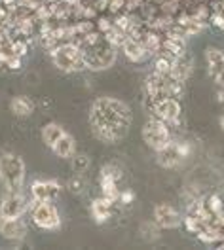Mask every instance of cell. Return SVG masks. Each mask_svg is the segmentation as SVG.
<instances>
[{
	"instance_id": "cell-1",
	"label": "cell",
	"mask_w": 224,
	"mask_h": 250,
	"mask_svg": "<svg viewBox=\"0 0 224 250\" xmlns=\"http://www.w3.org/2000/svg\"><path fill=\"white\" fill-rule=\"evenodd\" d=\"M133 122L129 106L114 97H99L90 108V127L97 141L116 144L128 135Z\"/></svg>"
},
{
	"instance_id": "cell-2",
	"label": "cell",
	"mask_w": 224,
	"mask_h": 250,
	"mask_svg": "<svg viewBox=\"0 0 224 250\" xmlns=\"http://www.w3.org/2000/svg\"><path fill=\"white\" fill-rule=\"evenodd\" d=\"M0 180L6 191H21L25 182V163L16 154L0 156Z\"/></svg>"
},
{
	"instance_id": "cell-3",
	"label": "cell",
	"mask_w": 224,
	"mask_h": 250,
	"mask_svg": "<svg viewBox=\"0 0 224 250\" xmlns=\"http://www.w3.org/2000/svg\"><path fill=\"white\" fill-rule=\"evenodd\" d=\"M51 61L63 72H78L82 68H86L84 51L78 46H72V44L55 47L51 51Z\"/></svg>"
},
{
	"instance_id": "cell-4",
	"label": "cell",
	"mask_w": 224,
	"mask_h": 250,
	"mask_svg": "<svg viewBox=\"0 0 224 250\" xmlns=\"http://www.w3.org/2000/svg\"><path fill=\"white\" fill-rule=\"evenodd\" d=\"M29 210H31L32 222H34L40 229L53 231V229H59V228H61V216H59L57 208L53 207V201H38V199H32Z\"/></svg>"
},
{
	"instance_id": "cell-5",
	"label": "cell",
	"mask_w": 224,
	"mask_h": 250,
	"mask_svg": "<svg viewBox=\"0 0 224 250\" xmlns=\"http://www.w3.org/2000/svg\"><path fill=\"white\" fill-rule=\"evenodd\" d=\"M141 135H143V141L146 142V146H150L154 152L161 150L163 146H167L169 142L173 141V139H171V131H169L167 124L161 122V120H158V118L148 120V122L144 124Z\"/></svg>"
},
{
	"instance_id": "cell-6",
	"label": "cell",
	"mask_w": 224,
	"mask_h": 250,
	"mask_svg": "<svg viewBox=\"0 0 224 250\" xmlns=\"http://www.w3.org/2000/svg\"><path fill=\"white\" fill-rule=\"evenodd\" d=\"M116 59V53L112 51L111 46H103L101 42H95L91 46H88V49L84 51V62L86 68L91 70H103L112 66V62Z\"/></svg>"
},
{
	"instance_id": "cell-7",
	"label": "cell",
	"mask_w": 224,
	"mask_h": 250,
	"mask_svg": "<svg viewBox=\"0 0 224 250\" xmlns=\"http://www.w3.org/2000/svg\"><path fill=\"white\" fill-rule=\"evenodd\" d=\"M158 154V163L163 169H177L190 154V144L186 142H169L167 146H163Z\"/></svg>"
},
{
	"instance_id": "cell-8",
	"label": "cell",
	"mask_w": 224,
	"mask_h": 250,
	"mask_svg": "<svg viewBox=\"0 0 224 250\" xmlns=\"http://www.w3.org/2000/svg\"><path fill=\"white\" fill-rule=\"evenodd\" d=\"M150 110L154 114V118H158L165 124H171V122H177L180 118V112H182V106L179 103V99H173V97H163V99H154L150 101Z\"/></svg>"
},
{
	"instance_id": "cell-9",
	"label": "cell",
	"mask_w": 224,
	"mask_h": 250,
	"mask_svg": "<svg viewBox=\"0 0 224 250\" xmlns=\"http://www.w3.org/2000/svg\"><path fill=\"white\" fill-rule=\"evenodd\" d=\"M27 210V201L21 191H6L0 201V218H21Z\"/></svg>"
},
{
	"instance_id": "cell-10",
	"label": "cell",
	"mask_w": 224,
	"mask_h": 250,
	"mask_svg": "<svg viewBox=\"0 0 224 250\" xmlns=\"http://www.w3.org/2000/svg\"><path fill=\"white\" fill-rule=\"evenodd\" d=\"M205 62H207V72L213 82L219 87H224V51L219 47H207Z\"/></svg>"
},
{
	"instance_id": "cell-11",
	"label": "cell",
	"mask_w": 224,
	"mask_h": 250,
	"mask_svg": "<svg viewBox=\"0 0 224 250\" xmlns=\"http://www.w3.org/2000/svg\"><path fill=\"white\" fill-rule=\"evenodd\" d=\"M61 195V184L55 180H34L31 184V197L38 201H55Z\"/></svg>"
},
{
	"instance_id": "cell-12",
	"label": "cell",
	"mask_w": 224,
	"mask_h": 250,
	"mask_svg": "<svg viewBox=\"0 0 224 250\" xmlns=\"http://www.w3.org/2000/svg\"><path fill=\"white\" fill-rule=\"evenodd\" d=\"M154 222L160 226V229H175L180 226V216L175 207L169 203H160L154 207Z\"/></svg>"
},
{
	"instance_id": "cell-13",
	"label": "cell",
	"mask_w": 224,
	"mask_h": 250,
	"mask_svg": "<svg viewBox=\"0 0 224 250\" xmlns=\"http://www.w3.org/2000/svg\"><path fill=\"white\" fill-rule=\"evenodd\" d=\"M122 49H124V55H126L131 62H144L150 57V51H148V49L144 47L143 42H141L139 38H135V36L124 38Z\"/></svg>"
},
{
	"instance_id": "cell-14",
	"label": "cell",
	"mask_w": 224,
	"mask_h": 250,
	"mask_svg": "<svg viewBox=\"0 0 224 250\" xmlns=\"http://www.w3.org/2000/svg\"><path fill=\"white\" fill-rule=\"evenodd\" d=\"M0 235L10 241H21L27 235V224L21 218H0Z\"/></svg>"
},
{
	"instance_id": "cell-15",
	"label": "cell",
	"mask_w": 224,
	"mask_h": 250,
	"mask_svg": "<svg viewBox=\"0 0 224 250\" xmlns=\"http://www.w3.org/2000/svg\"><path fill=\"white\" fill-rule=\"evenodd\" d=\"M49 150H51L57 157H61V159H70V157L76 154V141H74L72 135L65 133L63 137L55 142Z\"/></svg>"
},
{
	"instance_id": "cell-16",
	"label": "cell",
	"mask_w": 224,
	"mask_h": 250,
	"mask_svg": "<svg viewBox=\"0 0 224 250\" xmlns=\"http://www.w3.org/2000/svg\"><path fill=\"white\" fill-rule=\"evenodd\" d=\"M112 214V201H109L107 197H99L91 203V216L95 218V222L103 224L111 218Z\"/></svg>"
},
{
	"instance_id": "cell-17",
	"label": "cell",
	"mask_w": 224,
	"mask_h": 250,
	"mask_svg": "<svg viewBox=\"0 0 224 250\" xmlns=\"http://www.w3.org/2000/svg\"><path fill=\"white\" fill-rule=\"evenodd\" d=\"M10 108H12V112H14L16 116H19V118H27V116H31L32 112H34V103H32L29 97L19 95V97H14V99H12Z\"/></svg>"
},
{
	"instance_id": "cell-18",
	"label": "cell",
	"mask_w": 224,
	"mask_h": 250,
	"mask_svg": "<svg viewBox=\"0 0 224 250\" xmlns=\"http://www.w3.org/2000/svg\"><path fill=\"white\" fill-rule=\"evenodd\" d=\"M65 133H67V131L63 129V125L55 124V122H49V124H46L42 127V141H44V144H46L48 148H51L55 142L63 137Z\"/></svg>"
},
{
	"instance_id": "cell-19",
	"label": "cell",
	"mask_w": 224,
	"mask_h": 250,
	"mask_svg": "<svg viewBox=\"0 0 224 250\" xmlns=\"http://www.w3.org/2000/svg\"><path fill=\"white\" fill-rule=\"evenodd\" d=\"M173 61L175 59H169V57H165V55H160L158 59H156V68H154V72H158L161 76H169L171 74V68H173Z\"/></svg>"
},
{
	"instance_id": "cell-20",
	"label": "cell",
	"mask_w": 224,
	"mask_h": 250,
	"mask_svg": "<svg viewBox=\"0 0 224 250\" xmlns=\"http://www.w3.org/2000/svg\"><path fill=\"white\" fill-rule=\"evenodd\" d=\"M72 159V169L78 174H84V172L90 169V157L84 156V154H74L70 157Z\"/></svg>"
},
{
	"instance_id": "cell-21",
	"label": "cell",
	"mask_w": 224,
	"mask_h": 250,
	"mask_svg": "<svg viewBox=\"0 0 224 250\" xmlns=\"http://www.w3.org/2000/svg\"><path fill=\"white\" fill-rule=\"evenodd\" d=\"M205 207H207V210L211 212V216H221L224 212V203L221 201L219 195H211L209 197V203Z\"/></svg>"
},
{
	"instance_id": "cell-22",
	"label": "cell",
	"mask_w": 224,
	"mask_h": 250,
	"mask_svg": "<svg viewBox=\"0 0 224 250\" xmlns=\"http://www.w3.org/2000/svg\"><path fill=\"white\" fill-rule=\"evenodd\" d=\"M84 186H86V182H84V178H82L80 174L68 180V189H70L72 193H82V191H84Z\"/></svg>"
},
{
	"instance_id": "cell-23",
	"label": "cell",
	"mask_w": 224,
	"mask_h": 250,
	"mask_svg": "<svg viewBox=\"0 0 224 250\" xmlns=\"http://www.w3.org/2000/svg\"><path fill=\"white\" fill-rule=\"evenodd\" d=\"M133 197H135V195H133L131 191H124V193H120V195H118V199H120L122 203H126V205L131 203V201H133Z\"/></svg>"
},
{
	"instance_id": "cell-24",
	"label": "cell",
	"mask_w": 224,
	"mask_h": 250,
	"mask_svg": "<svg viewBox=\"0 0 224 250\" xmlns=\"http://www.w3.org/2000/svg\"><path fill=\"white\" fill-rule=\"evenodd\" d=\"M219 125H221V129H223V133H224V114L219 118Z\"/></svg>"
}]
</instances>
